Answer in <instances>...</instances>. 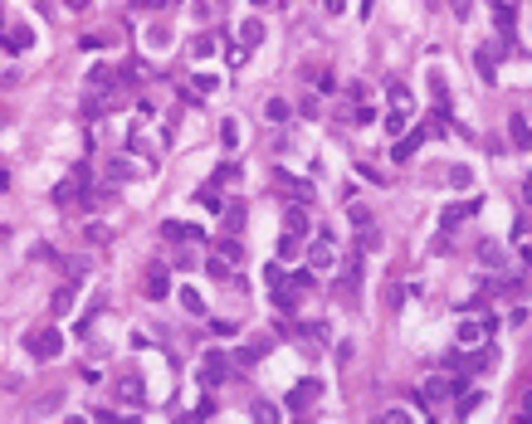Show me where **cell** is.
Segmentation results:
<instances>
[{"label":"cell","mask_w":532,"mask_h":424,"mask_svg":"<svg viewBox=\"0 0 532 424\" xmlns=\"http://www.w3.org/2000/svg\"><path fill=\"white\" fill-rule=\"evenodd\" d=\"M25 351H29L34 361H59V356H64V336H59V327H34V331L25 336Z\"/></svg>","instance_id":"6da1fadb"},{"label":"cell","mask_w":532,"mask_h":424,"mask_svg":"<svg viewBox=\"0 0 532 424\" xmlns=\"http://www.w3.org/2000/svg\"><path fill=\"white\" fill-rule=\"evenodd\" d=\"M318 400H322V376H308V381H298V385L284 395V410H288V415H308Z\"/></svg>","instance_id":"7a4b0ae2"},{"label":"cell","mask_w":532,"mask_h":424,"mask_svg":"<svg viewBox=\"0 0 532 424\" xmlns=\"http://www.w3.org/2000/svg\"><path fill=\"white\" fill-rule=\"evenodd\" d=\"M230 371H234V361H230L225 351H206V356H201V385H225Z\"/></svg>","instance_id":"3957f363"},{"label":"cell","mask_w":532,"mask_h":424,"mask_svg":"<svg viewBox=\"0 0 532 424\" xmlns=\"http://www.w3.org/2000/svg\"><path fill=\"white\" fill-rule=\"evenodd\" d=\"M308 264H313V273H332V268H337V244H332V234H327V229L313 239V254H308Z\"/></svg>","instance_id":"277c9868"},{"label":"cell","mask_w":532,"mask_h":424,"mask_svg":"<svg viewBox=\"0 0 532 424\" xmlns=\"http://www.w3.org/2000/svg\"><path fill=\"white\" fill-rule=\"evenodd\" d=\"M274 181H279V196H288V200H303V205H313V186H308L303 176H293V171H279Z\"/></svg>","instance_id":"5b68a950"},{"label":"cell","mask_w":532,"mask_h":424,"mask_svg":"<svg viewBox=\"0 0 532 424\" xmlns=\"http://www.w3.org/2000/svg\"><path fill=\"white\" fill-rule=\"evenodd\" d=\"M313 229V214H308V205L303 200H293L288 210H284V234H293V239H303Z\"/></svg>","instance_id":"8992f818"},{"label":"cell","mask_w":532,"mask_h":424,"mask_svg":"<svg viewBox=\"0 0 532 424\" xmlns=\"http://www.w3.org/2000/svg\"><path fill=\"white\" fill-rule=\"evenodd\" d=\"M29 44H34V29H29V25H10V29H0V49H5V54H25Z\"/></svg>","instance_id":"52a82bcc"},{"label":"cell","mask_w":532,"mask_h":424,"mask_svg":"<svg viewBox=\"0 0 532 424\" xmlns=\"http://www.w3.org/2000/svg\"><path fill=\"white\" fill-rule=\"evenodd\" d=\"M166 293H171V268H166V264H152V268H147V298L161 303Z\"/></svg>","instance_id":"ba28073f"},{"label":"cell","mask_w":532,"mask_h":424,"mask_svg":"<svg viewBox=\"0 0 532 424\" xmlns=\"http://www.w3.org/2000/svg\"><path fill=\"white\" fill-rule=\"evenodd\" d=\"M117 400H127L132 410H137V405L147 400V385H142V376H137V371H127V376L117 381Z\"/></svg>","instance_id":"9c48e42d"},{"label":"cell","mask_w":532,"mask_h":424,"mask_svg":"<svg viewBox=\"0 0 532 424\" xmlns=\"http://www.w3.org/2000/svg\"><path fill=\"white\" fill-rule=\"evenodd\" d=\"M420 142H425V132H406V137L391 146V156H396V161H411V156L420 151Z\"/></svg>","instance_id":"30bf717a"},{"label":"cell","mask_w":532,"mask_h":424,"mask_svg":"<svg viewBox=\"0 0 532 424\" xmlns=\"http://www.w3.org/2000/svg\"><path fill=\"white\" fill-rule=\"evenodd\" d=\"M112 83H117V74H112L107 64H93V69H88V88H98V93H107Z\"/></svg>","instance_id":"8fae6325"},{"label":"cell","mask_w":532,"mask_h":424,"mask_svg":"<svg viewBox=\"0 0 532 424\" xmlns=\"http://www.w3.org/2000/svg\"><path fill=\"white\" fill-rule=\"evenodd\" d=\"M508 137L518 142V151H528V112H513L508 117Z\"/></svg>","instance_id":"7c38bea8"},{"label":"cell","mask_w":532,"mask_h":424,"mask_svg":"<svg viewBox=\"0 0 532 424\" xmlns=\"http://www.w3.org/2000/svg\"><path fill=\"white\" fill-rule=\"evenodd\" d=\"M430 98H434V107H439V112L449 107V83L439 78V69H430Z\"/></svg>","instance_id":"4fadbf2b"},{"label":"cell","mask_w":532,"mask_h":424,"mask_svg":"<svg viewBox=\"0 0 532 424\" xmlns=\"http://www.w3.org/2000/svg\"><path fill=\"white\" fill-rule=\"evenodd\" d=\"M244 219H249V210L234 200V205H225V234H239L244 229Z\"/></svg>","instance_id":"5bb4252c"},{"label":"cell","mask_w":532,"mask_h":424,"mask_svg":"<svg viewBox=\"0 0 532 424\" xmlns=\"http://www.w3.org/2000/svg\"><path fill=\"white\" fill-rule=\"evenodd\" d=\"M176 298H181V308H186V313H191V317H206V298H201V293H196V288H181V293H176Z\"/></svg>","instance_id":"9a60e30c"},{"label":"cell","mask_w":532,"mask_h":424,"mask_svg":"<svg viewBox=\"0 0 532 424\" xmlns=\"http://www.w3.org/2000/svg\"><path fill=\"white\" fill-rule=\"evenodd\" d=\"M215 49H220V39H215V34H196V39H191V59H211Z\"/></svg>","instance_id":"2e32d148"},{"label":"cell","mask_w":532,"mask_h":424,"mask_svg":"<svg viewBox=\"0 0 532 424\" xmlns=\"http://www.w3.org/2000/svg\"><path fill=\"white\" fill-rule=\"evenodd\" d=\"M259 39H264V25H259V20H244V25H239V44H244V49H254Z\"/></svg>","instance_id":"e0dca14e"},{"label":"cell","mask_w":532,"mask_h":424,"mask_svg":"<svg viewBox=\"0 0 532 424\" xmlns=\"http://www.w3.org/2000/svg\"><path fill=\"white\" fill-rule=\"evenodd\" d=\"M264 117H269V122H288V117H293V107L284 103V98H269V103H264Z\"/></svg>","instance_id":"ac0fdd59"},{"label":"cell","mask_w":532,"mask_h":424,"mask_svg":"<svg viewBox=\"0 0 532 424\" xmlns=\"http://www.w3.org/2000/svg\"><path fill=\"white\" fill-rule=\"evenodd\" d=\"M239 254H244V249H239L234 239H220V244H215V259H220V264H239Z\"/></svg>","instance_id":"d6986e66"},{"label":"cell","mask_w":532,"mask_h":424,"mask_svg":"<svg viewBox=\"0 0 532 424\" xmlns=\"http://www.w3.org/2000/svg\"><path fill=\"white\" fill-rule=\"evenodd\" d=\"M484 405V390H459V415H474Z\"/></svg>","instance_id":"ffe728a7"},{"label":"cell","mask_w":532,"mask_h":424,"mask_svg":"<svg viewBox=\"0 0 532 424\" xmlns=\"http://www.w3.org/2000/svg\"><path fill=\"white\" fill-rule=\"evenodd\" d=\"M469 210H479V200H469V205H454V210H444V219H439V224H444V229H454V224H459V219H464Z\"/></svg>","instance_id":"44dd1931"},{"label":"cell","mask_w":532,"mask_h":424,"mask_svg":"<svg viewBox=\"0 0 532 424\" xmlns=\"http://www.w3.org/2000/svg\"><path fill=\"white\" fill-rule=\"evenodd\" d=\"M406 122H411V107H396V112L386 117V132H391V137H401V127H406Z\"/></svg>","instance_id":"7402d4cb"},{"label":"cell","mask_w":532,"mask_h":424,"mask_svg":"<svg viewBox=\"0 0 532 424\" xmlns=\"http://www.w3.org/2000/svg\"><path fill=\"white\" fill-rule=\"evenodd\" d=\"M220 142H225V146H239V122H234V117L220 122Z\"/></svg>","instance_id":"603a6c76"},{"label":"cell","mask_w":532,"mask_h":424,"mask_svg":"<svg viewBox=\"0 0 532 424\" xmlns=\"http://www.w3.org/2000/svg\"><path fill=\"white\" fill-rule=\"evenodd\" d=\"M459 341H464V346H479V341H484V327H479V322H464V327H459Z\"/></svg>","instance_id":"cb8c5ba5"},{"label":"cell","mask_w":532,"mask_h":424,"mask_svg":"<svg viewBox=\"0 0 532 424\" xmlns=\"http://www.w3.org/2000/svg\"><path fill=\"white\" fill-rule=\"evenodd\" d=\"M69 308H74V283H69V288H59V293H54V313H69Z\"/></svg>","instance_id":"d4e9b609"},{"label":"cell","mask_w":532,"mask_h":424,"mask_svg":"<svg viewBox=\"0 0 532 424\" xmlns=\"http://www.w3.org/2000/svg\"><path fill=\"white\" fill-rule=\"evenodd\" d=\"M254 420H259V424H274V420H279V410H274L269 400H259V405H254Z\"/></svg>","instance_id":"484cf974"},{"label":"cell","mask_w":532,"mask_h":424,"mask_svg":"<svg viewBox=\"0 0 532 424\" xmlns=\"http://www.w3.org/2000/svg\"><path fill=\"white\" fill-rule=\"evenodd\" d=\"M230 181H239V166H230V161H225V166L215 171V186H230Z\"/></svg>","instance_id":"4316f807"},{"label":"cell","mask_w":532,"mask_h":424,"mask_svg":"<svg viewBox=\"0 0 532 424\" xmlns=\"http://www.w3.org/2000/svg\"><path fill=\"white\" fill-rule=\"evenodd\" d=\"M293 254H298V239H293V234H284V239H279V259H284V264H288V259H293Z\"/></svg>","instance_id":"83f0119b"},{"label":"cell","mask_w":532,"mask_h":424,"mask_svg":"<svg viewBox=\"0 0 532 424\" xmlns=\"http://www.w3.org/2000/svg\"><path fill=\"white\" fill-rule=\"evenodd\" d=\"M211 415H215V400H211V395H206V400H201V405H196V410H191L186 420H211Z\"/></svg>","instance_id":"f1b7e54d"},{"label":"cell","mask_w":532,"mask_h":424,"mask_svg":"<svg viewBox=\"0 0 532 424\" xmlns=\"http://www.w3.org/2000/svg\"><path fill=\"white\" fill-rule=\"evenodd\" d=\"M196 200H201V205H220V191H215V186H201V191H196Z\"/></svg>","instance_id":"f546056e"},{"label":"cell","mask_w":532,"mask_h":424,"mask_svg":"<svg viewBox=\"0 0 532 424\" xmlns=\"http://www.w3.org/2000/svg\"><path fill=\"white\" fill-rule=\"evenodd\" d=\"M391 103H396V107H411V93H406L401 83H391Z\"/></svg>","instance_id":"4dcf8cb0"},{"label":"cell","mask_w":532,"mask_h":424,"mask_svg":"<svg viewBox=\"0 0 532 424\" xmlns=\"http://www.w3.org/2000/svg\"><path fill=\"white\" fill-rule=\"evenodd\" d=\"M191 93H215V78H211V74H201V78H196V88H191Z\"/></svg>","instance_id":"1f68e13d"},{"label":"cell","mask_w":532,"mask_h":424,"mask_svg":"<svg viewBox=\"0 0 532 424\" xmlns=\"http://www.w3.org/2000/svg\"><path fill=\"white\" fill-rule=\"evenodd\" d=\"M5 186H10V176H5V171H0V196H5Z\"/></svg>","instance_id":"d6a6232c"},{"label":"cell","mask_w":532,"mask_h":424,"mask_svg":"<svg viewBox=\"0 0 532 424\" xmlns=\"http://www.w3.org/2000/svg\"><path fill=\"white\" fill-rule=\"evenodd\" d=\"M69 5H74V10H84V5H88V0H69Z\"/></svg>","instance_id":"836d02e7"},{"label":"cell","mask_w":532,"mask_h":424,"mask_svg":"<svg viewBox=\"0 0 532 424\" xmlns=\"http://www.w3.org/2000/svg\"><path fill=\"white\" fill-rule=\"evenodd\" d=\"M493 5H518V0H493Z\"/></svg>","instance_id":"e575fe53"},{"label":"cell","mask_w":532,"mask_h":424,"mask_svg":"<svg viewBox=\"0 0 532 424\" xmlns=\"http://www.w3.org/2000/svg\"><path fill=\"white\" fill-rule=\"evenodd\" d=\"M254 5H274V0H254Z\"/></svg>","instance_id":"d590c367"},{"label":"cell","mask_w":532,"mask_h":424,"mask_svg":"<svg viewBox=\"0 0 532 424\" xmlns=\"http://www.w3.org/2000/svg\"><path fill=\"white\" fill-rule=\"evenodd\" d=\"M5 234H10V229H5V224H0V239H5Z\"/></svg>","instance_id":"8d00e7d4"}]
</instances>
